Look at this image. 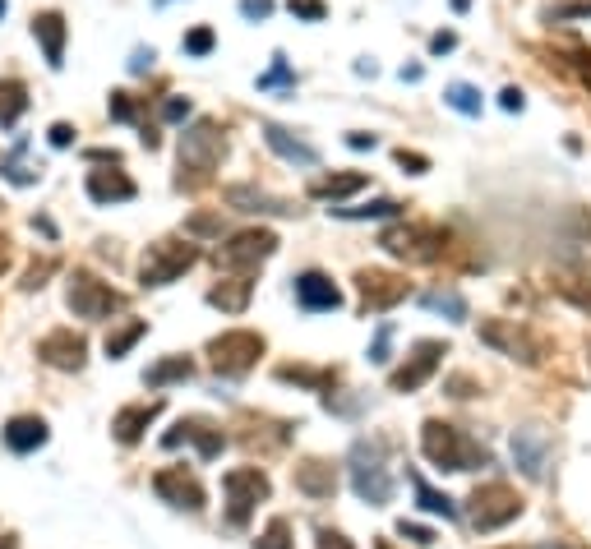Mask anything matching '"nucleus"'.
Masks as SVG:
<instances>
[{"label":"nucleus","mask_w":591,"mask_h":549,"mask_svg":"<svg viewBox=\"0 0 591 549\" xmlns=\"http://www.w3.org/2000/svg\"><path fill=\"white\" fill-rule=\"evenodd\" d=\"M356 282H361V300L370 314H384V310H393L398 300H407V282L393 273H374L370 268V273H361Z\"/></svg>","instance_id":"ddd939ff"},{"label":"nucleus","mask_w":591,"mask_h":549,"mask_svg":"<svg viewBox=\"0 0 591 549\" xmlns=\"http://www.w3.org/2000/svg\"><path fill=\"white\" fill-rule=\"evenodd\" d=\"M51 144H56V148H70V144H74V125H65V120H61V125H51Z\"/></svg>","instance_id":"8fccbe9b"},{"label":"nucleus","mask_w":591,"mask_h":549,"mask_svg":"<svg viewBox=\"0 0 591 549\" xmlns=\"http://www.w3.org/2000/svg\"><path fill=\"white\" fill-rule=\"evenodd\" d=\"M264 139L291 167H319V148H310L305 139H291V130H282V125H264Z\"/></svg>","instance_id":"a211bd4d"},{"label":"nucleus","mask_w":591,"mask_h":549,"mask_svg":"<svg viewBox=\"0 0 591 549\" xmlns=\"http://www.w3.org/2000/svg\"><path fill=\"white\" fill-rule=\"evenodd\" d=\"M411 485H416V499H421V508L425 513H435V517H458V503L448 499V494H439V490H430V485H425L421 476H416V471H411Z\"/></svg>","instance_id":"c756f323"},{"label":"nucleus","mask_w":591,"mask_h":549,"mask_svg":"<svg viewBox=\"0 0 591 549\" xmlns=\"http://www.w3.org/2000/svg\"><path fill=\"white\" fill-rule=\"evenodd\" d=\"M421 448L439 471H476V466H490V453H485L481 443H471L467 434L444 425V420H425Z\"/></svg>","instance_id":"f257e3e1"},{"label":"nucleus","mask_w":591,"mask_h":549,"mask_svg":"<svg viewBox=\"0 0 591 549\" xmlns=\"http://www.w3.org/2000/svg\"><path fill=\"white\" fill-rule=\"evenodd\" d=\"M33 37L42 42V56H47L51 70H61V65H65V19H61V14H56V10L37 14V19H33Z\"/></svg>","instance_id":"f3484780"},{"label":"nucleus","mask_w":591,"mask_h":549,"mask_svg":"<svg viewBox=\"0 0 591 549\" xmlns=\"http://www.w3.org/2000/svg\"><path fill=\"white\" fill-rule=\"evenodd\" d=\"M42 443H47V420L14 416L10 425H5V448H10V453H33V448H42Z\"/></svg>","instance_id":"412c9836"},{"label":"nucleus","mask_w":591,"mask_h":549,"mask_svg":"<svg viewBox=\"0 0 591 549\" xmlns=\"http://www.w3.org/2000/svg\"><path fill=\"white\" fill-rule=\"evenodd\" d=\"M458 47V33H435L430 37V51H435V56H444V51H453Z\"/></svg>","instance_id":"3c124183"},{"label":"nucleus","mask_w":591,"mask_h":549,"mask_svg":"<svg viewBox=\"0 0 591 549\" xmlns=\"http://www.w3.org/2000/svg\"><path fill=\"white\" fill-rule=\"evenodd\" d=\"M278 374L287 383H305V388H324V383H333V374L328 370H296V365H282Z\"/></svg>","instance_id":"4c0bfd02"},{"label":"nucleus","mask_w":591,"mask_h":549,"mask_svg":"<svg viewBox=\"0 0 591 549\" xmlns=\"http://www.w3.org/2000/svg\"><path fill=\"white\" fill-rule=\"evenodd\" d=\"M388 342H393V328H379V333H374V347H370V360L374 365H388Z\"/></svg>","instance_id":"37998d69"},{"label":"nucleus","mask_w":591,"mask_h":549,"mask_svg":"<svg viewBox=\"0 0 591 549\" xmlns=\"http://www.w3.org/2000/svg\"><path fill=\"white\" fill-rule=\"evenodd\" d=\"M518 513H522V499L508 490L504 480H490V485H481V490L471 494V526L476 531H499V526H508Z\"/></svg>","instance_id":"423d86ee"},{"label":"nucleus","mask_w":591,"mask_h":549,"mask_svg":"<svg viewBox=\"0 0 591 549\" xmlns=\"http://www.w3.org/2000/svg\"><path fill=\"white\" fill-rule=\"evenodd\" d=\"M499 107H504V111H522V93H518V88H504V93H499Z\"/></svg>","instance_id":"603ef678"},{"label":"nucleus","mask_w":591,"mask_h":549,"mask_svg":"<svg viewBox=\"0 0 591 549\" xmlns=\"http://www.w3.org/2000/svg\"><path fill=\"white\" fill-rule=\"evenodd\" d=\"M70 310L79 319H107L111 310H121V296L107 287V282H97L93 273H74L70 277Z\"/></svg>","instance_id":"9d476101"},{"label":"nucleus","mask_w":591,"mask_h":549,"mask_svg":"<svg viewBox=\"0 0 591 549\" xmlns=\"http://www.w3.org/2000/svg\"><path fill=\"white\" fill-rule=\"evenodd\" d=\"M144 333H148V323H144V319H130L125 328H116V333L107 337V356H111V360H121L125 351H130V347H134V342H139Z\"/></svg>","instance_id":"2f4dec72"},{"label":"nucleus","mask_w":591,"mask_h":549,"mask_svg":"<svg viewBox=\"0 0 591 549\" xmlns=\"http://www.w3.org/2000/svg\"><path fill=\"white\" fill-rule=\"evenodd\" d=\"M508 549H513V545H508Z\"/></svg>","instance_id":"69168bd1"},{"label":"nucleus","mask_w":591,"mask_h":549,"mask_svg":"<svg viewBox=\"0 0 591 549\" xmlns=\"http://www.w3.org/2000/svg\"><path fill=\"white\" fill-rule=\"evenodd\" d=\"M296 490L310 494V499H333V490H338L333 462H301L296 466Z\"/></svg>","instance_id":"aec40b11"},{"label":"nucleus","mask_w":591,"mask_h":549,"mask_svg":"<svg viewBox=\"0 0 591 549\" xmlns=\"http://www.w3.org/2000/svg\"><path fill=\"white\" fill-rule=\"evenodd\" d=\"M157 5H171V0H157Z\"/></svg>","instance_id":"0e129e2a"},{"label":"nucleus","mask_w":591,"mask_h":549,"mask_svg":"<svg viewBox=\"0 0 591 549\" xmlns=\"http://www.w3.org/2000/svg\"><path fill=\"white\" fill-rule=\"evenodd\" d=\"M287 10L296 14V19H305V24H319V19L328 14V5L324 0H287Z\"/></svg>","instance_id":"58836bf2"},{"label":"nucleus","mask_w":591,"mask_h":549,"mask_svg":"<svg viewBox=\"0 0 591 549\" xmlns=\"http://www.w3.org/2000/svg\"><path fill=\"white\" fill-rule=\"evenodd\" d=\"M398 208L402 203H393V199H374V203H365V208H338V203H333V213L347 217V222H365V217H398Z\"/></svg>","instance_id":"473e14b6"},{"label":"nucleus","mask_w":591,"mask_h":549,"mask_svg":"<svg viewBox=\"0 0 591 549\" xmlns=\"http://www.w3.org/2000/svg\"><path fill=\"white\" fill-rule=\"evenodd\" d=\"M444 356H448L444 342H421V347L411 351L407 365H402V370L388 379V383H393V393H416V388H421V383L439 370V360H444Z\"/></svg>","instance_id":"9b49d317"},{"label":"nucleus","mask_w":591,"mask_h":549,"mask_svg":"<svg viewBox=\"0 0 591 549\" xmlns=\"http://www.w3.org/2000/svg\"><path fill=\"white\" fill-rule=\"evenodd\" d=\"M402 84H421V65H402Z\"/></svg>","instance_id":"4d7b16f0"},{"label":"nucleus","mask_w":591,"mask_h":549,"mask_svg":"<svg viewBox=\"0 0 591 549\" xmlns=\"http://www.w3.org/2000/svg\"><path fill=\"white\" fill-rule=\"evenodd\" d=\"M241 14H245V19H259V24H264L268 14H273V0H241Z\"/></svg>","instance_id":"49530a36"},{"label":"nucleus","mask_w":591,"mask_h":549,"mask_svg":"<svg viewBox=\"0 0 591 549\" xmlns=\"http://www.w3.org/2000/svg\"><path fill=\"white\" fill-rule=\"evenodd\" d=\"M208 356L222 374H245L254 360L264 356V337L250 333V328H236V333H222L208 342Z\"/></svg>","instance_id":"6e6552de"},{"label":"nucleus","mask_w":591,"mask_h":549,"mask_svg":"<svg viewBox=\"0 0 591 549\" xmlns=\"http://www.w3.org/2000/svg\"><path fill=\"white\" fill-rule=\"evenodd\" d=\"M194 374V365L185 356H171V360H162V365H153V370L144 374V383L148 388H167V383H181V379H190Z\"/></svg>","instance_id":"c85d7f7f"},{"label":"nucleus","mask_w":591,"mask_h":549,"mask_svg":"<svg viewBox=\"0 0 591 549\" xmlns=\"http://www.w3.org/2000/svg\"><path fill=\"white\" fill-rule=\"evenodd\" d=\"M190 231H199V236H213V231H222V227L213 222V217H194V222H190Z\"/></svg>","instance_id":"6e6d98bb"},{"label":"nucleus","mask_w":591,"mask_h":549,"mask_svg":"<svg viewBox=\"0 0 591 549\" xmlns=\"http://www.w3.org/2000/svg\"><path fill=\"white\" fill-rule=\"evenodd\" d=\"M51 268H56V263H51V259H47V263H37L33 273H28V282H24V287H28V291H33V287H42V277H47Z\"/></svg>","instance_id":"864d4df0"},{"label":"nucleus","mask_w":591,"mask_h":549,"mask_svg":"<svg viewBox=\"0 0 591 549\" xmlns=\"http://www.w3.org/2000/svg\"><path fill=\"white\" fill-rule=\"evenodd\" d=\"M398 536H407L411 545H435V531H430V526H416V522H398Z\"/></svg>","instance_id":"79ce46f5"},{"label":"nucleus","mask_w":591,"mask_h":549,"mask_svg":"<svg viewBox=\"0 0 591 549\" xmlns=\"http://www.w3.org/2000/svg\"><path fill=\"white\" fill-rule=\"evenodd\" d=\"M398 167H407L411 176H425V171H430V157H421V153H407V148H398Z\"/></svg>","instance_id":"c03bdc74"},{"label":"nucleus","mask_w":591,"mask_h":549,"mask_svg":"<svg viewBox=\"0 0 591 549\" xmlns=\"http://www.w3.org/2000/svg\"><path fill=\"white\" fill-rule=\"evenodd\" d=\"M273 250H278V236H273V231H241V236H231L218 250V263L231 268V273H254Z\"/></svg>","instance_id":"1a4fd4ad"},{"label":"nucleus","mask_w":591,"mask_h":549,"mask_svg":"<svg viewBox=\"0 0 591 549\" xmlns=\"http://www.w3.org/2000/svg\"><path fill=\"white\" fill-rule=\"evenodd\" d=\"M250 273H241V277H227V282H218V287L208 291V300L218 305V310H227V314H241L245 305H250Z\"/></svg>","instance_id":"a878e982"},{"label":"nucleus","mask_w":591,"mask_h":549,"mask_svg":"<svg viewBox=\"0 0 591 549\" xmlns=\"http://www.w3.org/2000/svg\"><path fill=\"white\" fill-rule=\"evenodd\" d=\"M559 291H564V296L573 300L578 310H587V314H591V287H587V282H578V277H568V282H559Z\"/></svg>","instance_id":"ea45409f"},{"label":"nucleus","mask_w":591,"mask_h":549,"mask_svg":"<svg viewBox=\"0 0 591 549\" xmlns=\"http://www.w3.org/2000/svg\"><path fill=\"white\" fill-rule=\"evenodd\" d=\"M273 88H296V74H291L287 56H273V70L259 74V93H273Z\"/></svg>","instance_id":"f704fd0d"},{"label":"nucleus","mask_w":591,"mask_h":549,"mask_svg":"<svg viewBox=\"0 0 591 549\" xmlns=\"http://www.w3.org/2000/svg\"><path fill=\"white\" fill-rule=\"evenodd\" d=\"M153 490L162 494L167 503H176V508H190V513L204 508V490H199V480H194L185 466H167V471H157Z\"/></svg>","instance_id":"f8f14e48"},{"label":"nucleus","mask_w":591,"mask_h":549,"mask_svg":"<svg viewBox=\"0 0 591 549\" xmlns=\"http://www.w3.org/2000/svg\"><path fill=\"white\" fill-rule=\"evenodd\" d=\"M5 10H10V0H0V19H5Z\"/></svg>","instance_id":"680f3d73"},{"label":"nucleus","mask_w":591,"mask_h":549,"mask_svg":"<svg viewBox=\"0 0 591 549\" xmlns=\"http://www.w3.org/2000/svg\"><path fill=\"white\" fill-rule=\"evenodd\" d=\"M111 116L116 120H139V107H134L130 93H111Z\"/></svg>","instance_id":"a19ab883"},{"label":"nucleus","mask_w":591,"mask_h":549,"mask_svg":"<svg viewBox=\"0 0 591 549\" xmlns=\"http://www.w3.org/2000/svg\"><path fill=\"white\" fill-rule=\"evenodd\" d=\"M453 10H458V14H467V10H471V0H453Z\"/></svg>","instance_id":"bf43d9fd"},{"label":"nucleus","mask_w":591,"mask_h":549,"mask_svg":"<svg viewBox=\"0 0 591 549\" xmlns=\"http://www.w3.org/2000/svg\"><path fill=\"white\" fill-rule=\"evenodd\" d=\"M319 549H351V540L342 531H319Z\"/></svg>","instance_id":"09e8293b"},{"label":"nucleus","mask_w":591,"mask_h":549,"mask_svg":"<svg viewBox=\"0 0 591 549\" xmlns=\"http://www.w3.org/2000/svg\"><path fill=\"white\" fill-rule=\"evenodd\" d=\"M545 453H550V443H545L541 430H518L513 434V462H518L527 476H541L545 471Z\"/></svg>","instance_id":"4be33fe9"},{"label":"nucleus","mask_w":591,"mask_h":549,"mask_svg":"<svg viewBox=\"0 0 591 549\" xmlns=\"http://www.w3.org/2000/svg\"><path fill=\"white\" fill-rule=\"evenodd\" d=\"M370 180L361 176V171H347V176H328V180H319L314 185V199H328V203H342V199H351L356 190H365Z\"/></svg>","instance_id":"bb28decb"},{"label":"nucleus","mask_w":591,"mask_h":549,"mask_svg":"<svg viewBox=\"0 0 591 549\" xmlns=\"http://www.w3.org/2000/svg\"><path fill=\"white\" fill-rule=\"evenodd\" d=\"M421 305L435 314H448V319H467V300H462L458 291H425Z\"/></svg>","instance_id":"7c9ffc66"},{"label":"nucleus","mask_w":591,"mask_h":549,"mask_svg":"<svg viewBox=\"0 0 591 549\" xmlns=\"http://www.w3.org/2000/svg\"><path fill=\"white\" fill-rule=\"evenodd\" d=\"M393 259H407V263H435L444 254V236L435 227H421V222H411V227H393L384 231L379 240Z\"/></svg>","instance_id":"0eeeda50"},{"label":"nucleus","mask_w":591,"mask_h":549,"mask_svg":"<svg viewBox=\"0 0 591 549\" xmlns=\"http://www.w3.org/2000/svg\"><path fill=\"white\" fill-rule=\"evenodd\" d=\"M481 337L490 342V347H499V351H508V356H522V360H541V351L527 342V333L522 328H508V323H485L481 328Z\"/></svg>","instance_id":"5701e85b"},{"label":"nucleus","mask_w":591,"mask_h":549,"mask_svg":"<svg viewBox=\"0 0 591 549\" xmlns=\"http://www.w3.org/2000/svg\"><path fill=\"white\" fill-rule=\"evenodd\" d=\"M153 60H157V51L153 47H139L130 56V74H144V70H153Z\"/></svg>","instance_id":"de8ad7c7"},{"label":"nucleus","mask_w":591,"mask_h":549,"mask_svg":"<svg viewBox=\"0 0 591 549\" xmlns=\"http://www.w3.org/2000/svg\"><path fill=\"white\" fill-rule=\"evenodd\" d=\"M351 490L361 494L365 503H374V508L393 499V476H388V466H384V443L361 439L351 448Z\"/></svg>","instance_id":"f03ea898"},{"label":"nucleus","mask_w":591,"mask_h":549,"mask_svg":"<svg viewBox=\"0 0 591 549\" xmlns=\"http://www.w3.org/2000/svg\"><path fill=\"white\" fill-rule=\"evenodd\" d=\"M37 356L47 360V365H56V370H84V337H74L70 328L47 333L37 342Z\"/></svg>","instance_id":"2eb2a0df"},{"label":"nucleus","mask_w":591,"mask_h":549,"mask_svg":"<svg viewBox=\"0 0 591 549\" xmlns=\"http://www.w3.org/2000/svg\"><path fill=\"white\" fill-rule=\"evenodd\" d=\"M5 263H10V250H5V240H0V273H5Z\"/></svg>","instance_id":"13d9d810"},{"label":"nucleus","mask_w":591,"mask_h":549,"mask_svg":"<svg viewBox=\"0 0 591 549\" xmlns=\"http://www.w3.org/2000/svg\"><path fill=\"white\" fill-rule=\"evenodd\" d=\"M374 549H393V545H374Z\"/></svg>","instance_id":"e2e57ef3"},{"label":"nucleus","mask_w":591,"mask_h":549,"mask_svg":"<svg viewBox=\"0 0 591 549\" xmlns=\"http://www.w3.org/2000/svg\"><path fill=\"white\" fill-rule=\"evenodd\" d=\"M0 549H19V540H14V536H5V540H0Z\"/></svg>","instance_id":"052dcab7"},{"label":"nucleus","mask_w":591,"mask_h":549,"mask_svg":"<svg viewBox=\"0 0 591 549\" xmlns=\"http://www.w3.org/2000/svg\"><path fill=\"white\" fill-rule=\"evenodd\" d=\"M213 47H218V37H213V28H190V33H185V42H181V51H185V56H208Z\"/></svg>","instance_id":"c9c22d12"},{"label":"nucleus","mask_w":591,"mask_h":549,"mask_svg":"<svg viewBox=\"0 0 591 549\" xmlns=\"http://www.w3.org/2000/svg\"><path fill=\"white\" fill-rule=\"evenodd\" d=\"M347 144H351V148H356V153H365V148H374V134L356 130V134H347Z\"/></svg>","instance_id":"5fc2aeb1"},{"label":"nucleus","mask_w":591,"mask_h":549,"mask_svg":"<svg viewBox=\"0 0 591 549\" xmlns=\"http://www.w3.org/2000/svg\"><path fill=\"white\" fill-rule=\"evenodd\" d=\"M291 526H287V517H273V522H268V531L264 536H259V545L254 549H291Z\"/></svg>","instance_id":"e433bc0d"},{"label":"nucleus","mask_w":591,"mask_h":549,"mask_svg":"<svg viewBox=\"0 0 591 549\" xmlns=\"http://www.w3.org/2000/svg\"><path fill=\"white\" fill-rule=\"evenodd\" d=\"M167 448H181V443H194L199 448V457H218L222 453V443H227V434L218 430V425H208V420H199V416H185L176 430L167 434Z\"/></svg>","instance_id":"4468645a"},{"label":"nucleus","mask_w":591,"mask_h":549,"mask_svg":"<svg viewBox=\"0 0 591 549\" xmlns=\"http://www.w3.org/2000/svg\"><path fill=\"white\" fill-rule=\"evenodd\" d=\"M222 153H227V139H222L218 120H194L181 134V171H190V176L204 180L208 171H218Z\"/></svg>","instance_id":"7ed1b4c3"},{"label":"nucleus","mask_w":591,"mask_h":549,"mask_svg":"<svg viewBox=\"0 0 591 549\" xmlns=\"http://www.w3.org/2000/svg\"><path fill=\"white\" fill-rule=\"evenodd\" d=\"M24 111H28V88L19 84V79H5V84H0V125L10 130Z\"/></svg>","instance_id":"cd10ccee"},{"label":"nucleus","mask_w":591,"mask_h":549,"mask_svg":"<svg viewBox=\"0 0 591 549\" xmlns=\"http://www.w3.org/2000/svg\"><path fill=\"white\" fill-rule=\"evenodd\" d=\"M157 411H162V402H157V397H153V402H139V406H125L121 416L111 420V430H116V439H121V443H134L139 434L148 430V420H153Z\"/></svg>","instance_id":"393cba45"},{"label":"nucleus","mask_w":591,"mask_h":549,"mask_svg":"<svg viewBox=\"0 0 591 549\" xmlns=\"http://www.w3.org/2000/svg\"><path fill=\"white\" fill-rule=\"evenodd\" d=\"M194 259H199V250L190 240H157V245H148L144 263H139V277H144V287H167L185 268H194Z\"/></svg>","instance_id":"20e7f679"},{"label":"nucleus","mask_w":591,"mask_h":549,"mask_svg":"<svg viewBox=\"0 0 591 549\" xmlns=\"http://www.w3.org/2000/svg\"><path fill=\"white\" fill-rule=\"evenodd\" d=\"M227 203H231V208H241V213H273V217L291 213V203H287V199H273V194L250 190V185H231V190H227Z\"/></svg>","instance_id":"b1692460"},{"label":"nucleus","mask_w":591,"mask_h":549,"mask_svg":"<svg viewBox=\"0 0 591 549\" xmlns=\"http://www.w3.org/2000/svg\"><path fill=\"white\" fill-rule=\"evenodd\" d=\"M296 300H301V310L319 314V310H338L342 291L333 287V277H324V273H301L296 277Z\"/></svg>","instance_id":"dca6fc26"},{"label":"nucleus","mask_w":591,"mask_h":549,"mask_svg":"<svg viewBox=\"0 0 591 549\" xmlns=\"http://www.w3.org/2000/svg\"><path fill=\"white\" fill-rule=\"evenodd\" d=\"M190 116V97H167L162 102V120H185Z\"/></svg>","instance_id":"a18cd8bd"},{"label":"nucleus","mask_w":591,"mask_h":549,"mask_svg":"<svg viewBox=\"0 0 591 549\" xmlns=\"http://www.w3.org/2000/svg\"><path fill=\"white\" fill-rule=\"evenodd\" d=\"M444 102H448L453 111H462V116H481V93H476L471 84H448Z\"/></svg>","instance_id":"72a5a7b5"},{"label":"nucleus","mask_w":591,"mask_h":549,"mask_svg":"<svg viewBox=\"0 0 591 549\" xmlns=\"http://www.w3.org/2000/svg\"><path fill=\"white\" fill-rule=\"evenodd\" d=\"M222 490H227V522L245 526L254 508L268 499V476L259 466H236V471L222 476Z\"/></svg>","instance_id":"39448f33"},{"label":"nucleus","mask_w":591,"mask_h":549,"mask_svg":"<svg viewBox=\"0 0 591 549\" xmlns=\"http://www.w3.org/2000/svg\"><path fill=\"white\" fill-rule=\"evenodd\" d=\"M134 180L125 171H88V199L93 203H125L134 199Z\"/></svg>","instance_id":"6ab92c4d"}]
</instances>
